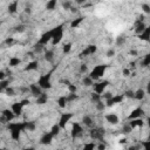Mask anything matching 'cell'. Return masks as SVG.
<instances>
[{
  "label": "cell",
  "instance_id": "cell-7",
  "mask_svg": "<svg viewBox=\"0 0 150 150\" xmlns=\"http://www.w3.org/2000/svg\"><path fill=\"white\" fill-rule=\"evenodd\" d=\"M125 97H124V95L123 94H117V95H112L110 98H108V100H105V105L108 107V108H110V107H114V105H117V104H121L122 102H123V100H124Z\"/></svg>",
  "mask_w": 150,
  "mask_h": 150
},
{
  "label": "cell",
  "instance_id": "cell-58",
  "mask_svg": "<svg viewBox=\"0 0 150 150\" xmlns=\"http://www.w3.org/2000/svg\"><path fill=\"white\" fill-rule=\"evenodd\" d=\"M130 55H132V56H136V55H137V50H135V49H131V50H130Z\"/></svg>",
  "mask_w": 150,
  "mask_h": 150
},
{
  "label": "cell",
  "instance_id": "cell-31",
  "mask_svg": "<svg viewBox=\"0 0 150 150\" xmlns=\"http://www.w3.org/2000/svg\"><path fill=\"white\" fill-rule=\"evenodd\" d=\"M94 82H95V81H94L89 75H86V76L82 77V84H83L84 87H93Z\"/></svg>",
  "mask_w": 150,
  "mask_h": 150
},
{
  "label": "cell",
  "instance_id": "cell-50",
  "mask_svg": "<svg viewBox=\"0 0 150 150\" xmlns=\"http://www.w3.org/2000/svg\"><path fill=\"white\" fill-rule=\"evenodd\" d=\"M88 71V66L86 64V63H82L81 66H80V73L81 74H86Z\"/></svg>",
  "mask_w": 150,
  "mask_h": 150
},
{
  "label": "cell",
  "instance_id": "cell-49",
  "mask_svg": "<svg viewBox=\"0 0 150 150\" xmlns=\"http://www.w3.org/2000/svg\"><path fill=\"white\" fill-rule=\"evenodd\" d=\"M115 54H116L115 49H114V48H109V49L107 50V53H105V56H107V57H112V56H115Z\"/></svg>",
  "mask_w": 150,
  "mask_h": 150
},
{
  "label": "cell",
  "instance_id": "cell-24",
  "mask_svg": "<svg viewBox=\"0 0 150 150\" xmlns=\"http://www.w3.org/2000/svg\"><path fill=\"white\" fill-rule=\"evenodd\" d=\"M47 102H48V95L45 94L43 91H42L38 97H35V103L39 104V105H43V104H46Z\"/></svg>",
  "mask_w": 150,
  "mask_h": 150
},
{
  "label": "cell",
  "instance_id": "cell-26",
  "mask_svg": "<svg viewBox=\"0 0 150 150\" xmlns=\"http://www.w3.org/2000/svg\"><path fill=\"white\" fill-rule=\"evenodd\" d=\"M81 123H82L83 125L88 127V128H91V127L94 125V120H93V117H91V116H89V115H84V116L82 117Z\"/></svg>",
  "mask_w": 150,
  "mask_h": 150
},
{
  "label": "cell",
  "instance_id": "cell-27",
  "mask_svg": "<svg viewBox=\"0 0 150 150\" xmlns=\"http://www.w3.org/2000/svg\"><path fill=\"white\" fill-rule=\"evenodd\" d=\"M20 63H21V59L18 57V56H12V57L8 60V66H9L11 68H15V67H18Z\"/></svg>",
  "mask_w": 150,
  "mask_h": 150
},
{
  "label": "cell",
  "instance_id": "cell-35",
  "mask_svg": "<svg viewBox=\"0 0 150 150\" xmlns=\"http://www.w3.org/2000/svg\"><path fill=\"white\" fill-rule=\"evenodd\" d=\"M45 46H42V45H40V43H35L34 46H33V52H34V54H40V53H42V52H45Z\"/></svg>",
  "mask_w": 150,
  "mask_h": 150
},
{
  "label": "cell",
  "instance_id": "cell-52",
  "mask_svg": "<svg viewBox=\"0 0 150 150\" xmlns=\"http://www.w3.org/2000/svg\"><path fill=\"white\" fill-rule=\"evenodd\" d=\"M14 43V39L13 38H7L6 40H5V45H7V46H11V45H13Z\"/></svg>",
  "mask_w": 150,
  "mask_h": 150
},
{
  "label": "cell",
  "instance_id": "cell-44",
  "mask_svg": "<svg viewBox=\"0 0 150 150\" xmlns=\"http://www.w3.org/2000/svg\"><path fill=\"white\" fill-rule=\"evenodd\" d=\"M125 41H127V38L124 36V35H120L118 38H116V45L117 46H122V45H124L125 43Z\"/></svg>",
  "mask_w": 150,
  "mask_h": 150
},
{
  "label": "cell",
  "instance_id": "cell-57",
  "mask_svg": "<svg viewBox=\"0 0 150 150\" xmlns=\"http://www.w3.org/2000/svg\"><path fill=\"white\" fill-rule=\"evenodd\" d=\"M86 1H87V0H75V2H76L77 5H84Z\"/></svg>",
  "mask_w": 150,
  "mask_h": 150
},
{
  "label": "cell",
  "instance_id": "cell-33",
  "mask_svg": "<svg viewBox=\"0 0 150 150\" xmlns=\"http://www.w3.org/2000/svg\"><path fill=\"white\" fill-rule=\"evenodd\" d=\"M60 131H61V128H60V125H59L57 123L53 124V125H52V128H50V130H49V132H50L54 137H56V136L60 134Z\"/></svg>",
  "mask_w": 150,
  "mask_h": 150
},
{
  "label": "cell",
  "instance_id": "cell-3",
  "mask_svg": "<svg viewBox=\"0 0 150 150\" xmlns=\"http://www.w3.org/2000/svg\"><path fill=\"white\" fill-rule=\"evenodd\" d=\"M107 68H108V64H105V63L97 64V66H95V67L89 71V76H90L94 81H97V80H100V79L105 74Z\"/></svg>",
  "mask_w": 150,
  "mask_h": 150
},
{
  "label": "cell",
  "instance_id": "cell-48",
  "mask_svg": "<svg viewBox=\"0 0 150 150\" xmlns=\"http://www.w3.org/2000/svg\"><path fill=\"white\" fill-rule=\"evenodd\" d=\"M124 97H127V98H134V90L132 89H128V90H125L124 91Z\"/></svg>",
  "mask_w": 150,
  "mask_h": 150
},
{
  "label": "cell",
  "instance_id": "cell-17",
  "mask_svg": "<svg viewBox=\"0 0 150 150\" xmlns=\"http://www.w3.org/2000/svg\"><path fill=\"white\" fill-rule=\"evenodd\" d=\"M144 110H143V108H141V107H138V108H135L134 110H131V112L129 114V116H128V120H131V118H137V117H143L144 116Z\"/></svg>",
  "mask_w": 150,
  "mask_h": 150
},
{
  "label": "cell",
  "instance_id": "cell-54",
  "mask_svg": "<svg viewBox=\"0 0 150 150\" xmlns=\"http://www.w3.org/2000/svg\"><path fill=\"white\" fill-rule=\"evenodd\" d=\"M98 142H100V144H98V145H96V149H98V150H104L107 146H105V144H103V143H102L103 141H98Z\"/></svg>",
  "mask_w": 150,
  "mask_h": 150
},
{
  "label": "cell",
  "instance_id": "cell-4",
  "mask_svg": "<svg viewBox=\"0 0 150 150\" xmlns=\"http://www.w3.org/2000/svg\"><path fill=\"white\" fill-rule=\"evenodd\" d=\"M36 83L42 90H49L52 88V74L48 73V74L40 75Z\"/></svg>",
  "mask_w": 150,
  "mask_h": 150
},
{
  "label": "cell",
  "instance_id": "cell-11",
  "mask_svg": "<svg viewBox=\"0 0 150 150\" xmlns=\"http://www.w3.org/2000/svg\"><path fill=\"white\" fill-rule=\"evenodd\" d=\"M97 52V46L96 45H88L87 47H84L82 49V52L80 53L81 57H88L90 55H94Z\"/></svg>",
  "mask_w": 150,
  "mask_h": 150
},
{
  "label": "cell",
  "instance_id": "cell-30",
  "mask_svg": "<svg viewBox=\"0 0 150 150\" xmlns=\"http://www.w3.org/2000/svg\"><path fill=\"white\" fill-rule=\"evenodd\" d=\"M36 129V123L34 121H25V131H34Z\"/></svg>",
  "mask_w": 150,
  "mask_h": 150
},
{
  "label": "cell",
  "instance_id": "cell-22",
  "mask_svg": "<svg viewBox=\"0 0 150 150\" xmlns=\"http://www.w3.org/2000/svg\"><path fill=\"white\" fill-rule=\"evenodd\" d=\"M145 95H146V91H145L143 88H138L137 90H134V98H135L136 101H142V100H144Z\"/></svg>",
  "mask_w": 150,
  "mask_h": 150
},
{
  "label": "cell",
  "instance_id": "cell-46",
  "mask_svg": "<svg viewBox=\"0 0 150 150\" xmlns=\"http://www.w3.org/2000/svg\"><path fill=\"white\" fill-rule=\"evenodd\" d=\"M96 148V144L94 143V142H90V143H86L84 145H83V149L84 150H94Z\"/></svg>",
  "mask_w": 150,
  "mask_h": 150
},
{
  "label": "cell",
  "instance_id": "cell-41",
  "mask_svg": "<svg viewBox=\"0 0 150 150\" xmlns=\"http://www.w3.org/2000/svg\"><path fill=\"white\" fill-rule=\"evenodd\" d=\"M95 107H96V109L98 110V111H103L105 108H107V105H105V103L101 100V101H98V102H96L95 103Z\"/></svg>",
  "mask_w": 150,
  "mask_h": 150
},
{
  "label": "cell",
  "instance_id": "cell-14",
  "mask_svg": "<svg viewBox=\"0 0 150 150\" xmlns=\"http://www.w3.org/2000/svg\"><path fill=\"white\" fill-rule=\"evenodd\" d=\"M53 138H54V136H53L49 131H47V132H45V134L40 137V143H41L42 145H49V144L53 142Z\"/></svg>",
  "mask_w": 150,
  "mask_h": 150
},
{
  "label": "cell",
  "instance_id": "cell-18",
  "mask_svg": "<svg viewBox=\"0 0 150 150\" xmlns=\"http://www.w3.org/2000/svg\"><path fill=\"white\" fill-rule=\"evenodd\" d=\"M23 105L21 104V102L19 101V102H14L13 104H12V107H11V109H12V111L14 112V115L15 116H20L21 114H22V111H23Z\"/></svg>",
  "mask_w": 150,
  "mask_h": 150
},
{
  "label": "cell",
  "instance_id": "cell-8",
  "mask_svg": "<svg viewBox=\"0 0 150 150\" xmlns=\"http://www.w3.org/2000/svg\"><path fill=\"white\" fill-rule=\"evenodd\" d=\"M73 117H74V114H73V112H62V114L60 115V118H59L57 124L60 125L61 129H66L67 124L71 121Z\"/></svg>",
  "mask_w": 150,
  "mask_h": 150
},
{
  "label": "cell",
  "instance_id": "cell-15",
  "mask_svg": "<svg viewBox=\"0 0 150 150\" xmlns=\"http://www.w3.org/2000/svg\"><path fill=\"white\" fill-rule=\"evenodd\" d=\"M146 27V25L144 23V21H143V16H141L138 20H136V23H135V28H134V30H135V33L138 35L139 33H142L143 30H144V28Z\"/></svg>",
  "mask_w": 150,
  "mask_h": 150
},
{
  "label": "cell",
  "instance_id": "cell-51",
  "mask_svg": "<svg viewBox=\"0 0 150 150\" xmlns=\"http://www.w3.org/2000/svg\"><path fill=\"white\" fill-rule=\"evenodd\" d=\"M25 30H26V28H25L23 25H20V26H16V27H15V32L22 33V32H25Z\"/></svg>",
  "mask_w": 150,
  "mask_h": 150
},
{
  "label": "cell",
  "instance_id": "cell-56",
  "mask_svg": "<svg viewBox=\"0 0 150 150\" xmlns=\"http://www.w3.org/2000/svg\"><path fill=\"white\" fill-rule=\"evenodd\" d=\"M6 71H4V70H0V81L1 80H4V79H6Z\"/></svg>",
  "mask_w": 150,
  "mask_h": 150
},
{
  "label": "cell",
  "instance_id": "cell-28",
  "mask_svg": "<svg viewBox=\"0 0 150 150\" xmlns=\"http://www.w3.org/2000/svg\"><path fill=\"white\" fill-rule=\"evenodd\" d=\"M84 18L83 16H77L76 19H73L70 22V28H79L81 26V23L83 22Z\"/></svg>",
  "mask_w": 150,
  "mask_h": 150
},
{
  "label": "cell",
  "instance_id": "cell-43",
  "mask_svg": "<svg viewBox=\"0 0 150 150\" xmlns=\"http://www.w3.org/2000/svg\"><path fill=\"white\" fill-rule=\"evenodd\" d=\"M77 98H79V95H77L76 93H69V94L67 95L68 103H69V102H74V101H76Z\"/></svg>",
  "mask_w": 150,
  "mask_h": 150
},
{
  "label": "cell",
  "instance_id": "cell-6",
  "mask_svg": "<svg viewBox=\"0 0 150 150\" xmlns=\"http://www.w3.org/2000/svg\"><path fill=\"white\" fill-rule=\"evenodd\" d=\"M83 135V127L80 122H73L71 123V129H70V136L71 138H79Z\"/></svg>",
  "mask_w": 150,
  "mask_h": 150
},
{
  "label": "cell",
  "instance_id": "cell-13",
  "mask_svg": "<svg viewBox=\"0 0 150 150\" xmlns=\"http://www.w3.org/2000/svg\"><path fill=\"white\" fill-rule=\"evenodd\" d=\"M104 120H105L109 124H111V125H116V124L120 123V117H118L116 114H114V112L107 114V115L104 116Z\"/></svg>",
  "mask_w": 150,
  "mask_h": 150
},
{
  "label": "cell",
  "instance_id": "cell-21",
  "mask_svg": "<svg viewBox=\"0 0 150 150\" xmlns=\"http://www.w3.org/2000/svg\"><path fill=\"white\" fill-rule=\"evenodd\" d=\"M43 59H45L47 62H49V63L54 62V59H55L54 50H53V49H45V52H43Z\"/></svg>",
  "mask_w": 150,
  "mask_h": 150
},
{
  "label": "cell",
  "instance_id": "cell-39",
  "mask_svg": "<svg viewBox=\"0 0 150 150\" xmlns=\"http://www.w3.org/2000/svg\"><path fill=\"white\" fill-rule=\"evenodd\" d=\"M8 86H9V81H8V80H6V79L1 80V81H0V93H4L5 89H6Z\"/></svg>",
  "mask_w": 150,
  "mask_h": 150
},
{
  "label": "cell",
  "instance_id": "cell-36",
  "mask_svg": "<svg viewBox=\"0 0 150 150\" xmlns=\"http://www.w3.org/2000/svg\"><path fill=\"white\" fill-rule=\"evenodd\" d=\"M132 130H134V129L131 128V125H130L129 123H125V124H123V127H122V129H121V132H122L123 135H129Z\"/></svg>",
  "mask_w": 150,
  "mask_h": 150
},
{
  "label": "cell",
  "instance_id": "cell-45",
  "mask_svg": "<svg viewBox=\"0 0 150 150\" xmlns=\"http://www.w3.org/2000/svg\"><path fill=\"white\" fill-rule=\"evenodd\" d=\"M141 9L143 11V13L149 14V13H150V6H149V4H146V2L142 4V5H141Z\"/></svg>",
  "mask_w": 150,
  "mask_h": 150
},
{
  "label": "cell",
  "instance_id": "cell-47",
  "mask_svg": "<svg viewBox=\"0 0 150 150\" xmlns=\"http://www.w3.org/2000/svg\"><path fill=\"white\" fill-rule=\"evenodd\" d=\"M67 88H68V93H77V87L73 83L67 84Z\"/></svg>",
  "mask_w": 150,
  "mask_h": 150
},
{
  "label": "cell",
  "instance_id": "cell-55",
  "mask_svg": "<svg viewBox=\"0 0 150 150\" xmlns=\"http://www.w3.org/2000/svg\"><path fill=\"white\" fill-rule=\"evenodd\" d=\"M20 102H21V104H22L23 107H26V105H28V104H29V100H27V98H25V100H21Z\"/></svg>",
  "mask_w": 150,
  "mask_h": 150
},
{
  "label": "cell",
  "instance_id": "cell-59",
  "mask_svg": "<svg viewBox=\"0 0 150 150\" xmlns=\"http://www.w3.org/2000/svg\"><path fill=\"white\" fill-rule=\"evenodd\" d=\"M25 13H26V14H30V13H32L30 8H25Z\"/></svg>",
  "mask_w": 150,
  "mask_h": 150
},
{
  "label": "cell",
  "instance_id": "cell-37",
  "mask_svg": "<svg viewBox=\"0 0 150 150\" xmlns=\"http://www.w3.org/2000/svg\"><path fill=\"white\" fill-rule=\"evenodd\" d=\"M102 100V97H101V94H97V93H95V91H93L91 94H90V101L95 104L96 102H98V101H101Z\"/></svg>",
  "mask_w": 150,
  "mask_h": 150
},
{
  "label": "cell",
  "instance_id": "cell-40",
  "mask_svg": "<svg viewBox=\"0 0 150 150\" xmlns=\"http://www.w3.org/2000/svg\"><path fill=\"white\" fill-rule=\"evenodd\" d=\"M71 47H73V45H71L70 42L64 43L63 47H62V53H63V54H69L70 50H71Z\"/></svg>",
  "mask_w": 150,
  "mask_h": 150
},
{
  "label": "cell",
  "instance_id": "cell-9",
  "mask_svg": "<svg viewBox=\"0 0 150 150\" xmlns=\"http://www.w3.org/2000/svg\"><path fill=\"white\" fill-rule=\"evenodd\" d=\"M109 84H110V82H109L108 80L94 82V84H93V91H95V93H97V94H102L103 91H105V89L108 88Z\"/></svg>",
  "mask_w": 150,
  "mask_h": 150
},
{
  "label": "cell",
  "instance_id": "cell-10",
  "mask_svg": "<svg viewBox=\"0 0 150 150\" xmlns=\"http://www.w3.org/2000/svg\"><path fill=\"white\" fill-rule=\"evenodd\" d=\"M16 116L14 115V112L12 111V109H4L2 111H1V123H8V122H11V121H13L14 118H15Z\"/></svg>",
  "mask_w": 150,
  "mask_h": 150
},
{
  "label": "cell",
  "instance_id": "cell-5",
  "mask_svg": "<svg viewBox=\"0 0 150 150\" xmlns=\"http://www.w3.org/2000/svg\"><path fill=\"white\" fill-rule=\"evenodd\" d=\"M104 135H105V130L104 128L101 127H91L89 129V137L93 141H104Z\"/></svg>",
  "mask_w": 150,
  "mask_h": 150
},
{
  "label": "cell",
  "instance_id": "cell-23",
  "mask_svg": "<svg viewBox=\"0 0 150 150\" xmlns=\"http://www.w3.org/2000/svg\"><path fill=\"white\" fill-rule=\"evenodd\" d=\"M38 68H39V61H38V60H32V61H29V62L26 64L25 70H26V71H34V70H36Z\"/></svg>",
  "mask_w": 150,
  "mask_h": 150
},
{
  "label": "cell",
  "instance_id": "cell-20",
  "mask_svg": "<svg viewBox=\"0 0 150 150\" xmlns=\"http://www.w3.org/2000/svg\"><path fill=\"white\" fill-rule=\"evenodd\" d=\"M18 9H19V0H13L7 6V12L9 14H12V15L15 14L18 12Z\"/></svg>",
  "mask_w": 150,
  "mask_h": 150
},
{
  "label": "cell",
  "instance_id": "cell-25",
  "mask_svg": "<svg viewBox=\"0 0 150 150\" xmlns=\"http://www.w3.org/2000/svg\"><path fill=\"white\" fill-rule=\"evenodd\" d=\"M138 38L142 40V41H145V42H148L149 40H150V27H145L144 28V30L142 32V33H139L138 34Z\"/></svg>",
  "mask_w": 150,
  "mask_h": 150
},
{
  "label": "cell",
  "instance_id": "cell-2",
  "mask_svg": "<svg viewBox=\"0 0 150 150\" xmlns=\"http://www.w3.org/2000/svg\"><path fill=\"white\" fill-rule=\"evenodd\" d=\"M50 33H52V41H50L52 45H53V46L59 45V43L62 41L63 34H64L63 25H57V26H55L54 28L50 29Z\"/></svg>",
  "mask_w": 150,
  "mask_h": 150
},
{
  "label": "cell",
  "instance_id": "cell-42",
  "mask_svg": "<svg viewBox=\"0 0 150 150\" xmlns=\"http://www.w3.org/2000/svg\"><path fill=\"white\" fill-rule=\"evenodd\" d=\"M71 7H73V4H71L70 0H64V1L62 2V8H63L64 11H70Z\"/></svg>",
  "mask_w": 150,
  "mask_h": 150
},
{
  "label": "cell",
  "instance_id": "cell-32",
  "mask_svg": "<svg viewBox=\"0 0 150 150\" xmlns=\"http://www.w3.org/2000/svg\"><path fill=\"white\" fill-rule=\"evenodd\" d=\"M57 6V0H48L46 2V9L47 11H54Z\"/></svg>",
  "mask_w": 150,
  "mask_h": 150
},
{
  "label": "cell",
  "instance_id": "cell-1",
  "mask_svg": "<svg viewBox=\"0 0 150 150\" xmlns=\"http://www.w3.org/2000/svg\"><path fill=\"white\" fill-rule=\"evenodd\" d=\"M7 129L9 130L11 138L14 141H19L21 137V134L25 131V121L22 122H8L7 123Z\"/></svg>",
  "mask_w": 150,
  "mask_h": 150
},
{
  "label": "cell",
  "instance_id": "cell-16",
  "mask_svg": "<svg viewBox=\"0 0 150 150\" xmlns=\"http://www.w3.org/2000/svg\"><path fill=\"white\" fill-rule=\"evenodd\" d=\"M28 89H29L30 95L34 96V97H38V96L42 93V89L38 86V83H30V84L28 86Z\"/></svg>",
  "mask_w": 150,
  "mask_h": 150
},
{
  "label": "cell",
  "instance_id": "cell-34",
  "mask_svg": "<svg viewBox=\"0 0 150 150\" xmlns=\"http://www.w3.org/2000/svg\"><path fill=\"white\" fill-rule=\"evenodd\" d=\"M149 64H150V54H145L141 60V66L146 68V67H149Z\"/></svg>",
  "mask_w": 150,
  "mask_h": 150
},
{
  "label": "cell",
  "instance_id": "cell-19",
  "mask_svg": "<svg viewBox=\"0 0 150 150\" xmlns=\"http://www.w3.org/2000/svg\"><path fill=\"white\" fill-rule=\"evenodd\" d=\"M128 123L131 125V128H132V129H135V128H142V127L144 125V120H143L142 117L131 118V120H129V122H128Z\"/></svg>",
  "mask_w": 150,
  "mask_h": 150
},
{
  "label": "cell",
  "instance_id": "cell-12",
  "mask_svg": "<svg viewBox=\"0 0 150 150\" xmlns=\"http://www.w3.org/2000/svg\"><path fill=\"white\" fill-rule=\"evenodd\" d=\"M50 41H52V33H50V29H49V30L45 32L43 34H41V36L38 40V43H40L42 46H47Z\"/></svg>",
  "mask_w": 150,
  "mask_h": 150
},
{
  "label": "cell",
  "instance_id": "cell-29",
  "mask_svg": "<svg viewBox=\"0 0 150 150\" xmlns=\"http://www.w3.org/2000/svg\"><path fill=\"white\" fill-rule=\"evenodd\" d=\"M56 103H57V105H59L61 109L66 108V105H67V103H68V100H67V95H61V96L57 98Z\"/></svg>",
  "mask_w": 150,
  "mask_h": 150
},
{
  "label": "cell",
  "instance_id": "cell-38",
  "mask_svg": "<svg viewBox=\"0 0 150 150\" xmlns=\"http://www.w3.org/2000/svg\"><path fill=\"white\" fill-rule=\"evenodd\" d=\"M7 96H9V97H13V96H15V89L13 88V87H11V86H8L6 89H5V91H4Z\"/></svg>",
  "mask_w": 150,
  "mask_h": 150
},
{
  "label": "cell",
  "instance_id": "cell-53",
  "mask_svg": "<svg viewBox=\"0 0 150 150\" xmlns=\"http://www.w3.org/2000/svg\"><path fill=\"white\" fill-rule=\"evenodd\" d=\"M122 74H123V76H130L131 75V71H130V69H128V68H124L123 70H122Z\"/></svg>",
  "mask_w": 150,
  "mask_h": 150
}]
</instances>
